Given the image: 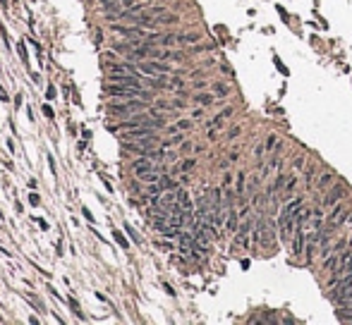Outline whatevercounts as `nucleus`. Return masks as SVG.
<instances>
[{
    "label": "nucleus",
    "instance_id": "nucleus-1",
    "mask_svg": "<svg viewBox=\"0 0 352 325\" xmlns=\"http://www.w3.org/2000/svg\"><path fill=\"white\" fill-rule=\"evenodd\" d=\"M106 94L113 96V98H149V94H144L141 89H135V86H122V84H110L106 89Z\"/></svg>",
    "mask_w": 352,
    "mask_h": 325
},
{
    "label": "nucleus",
    "instance_id": "nucleus-2",
    "mask_svg": "<svg viewBox=\"0 0 352 325\" xmlns=\"http://www.w3.org/2000/svg\"><path fill=\"white\" fill-rule=\"evenodd\" d=\"M345 191H348V189H345V184H343V182H333V184H331V189L326 191L324 199H321V208H331V206H336V203L345 196Z\"/></svg>",
    "mask_w": 352,
    "mask_h": 325
},
{
    "label": "nucleus",
    "instance_id": "nucleus-3",
    "mask_svg": "<svg viewBox=\"0 0 352 325\" xmlns=\"http://www.w3.org/2000/svg\"><path fill=\"white\" fill-rule=\"evenodd\" d=\"M108 79L113 84H122V86H135V89H141L139 84V77L135 72H108Z\"/></svg>",
    "mask_w": 352,
    "mask_h": 325
},
{
    "label": "nucleus",
    "instance_id": "nucleus-4",
    "mask_svg": "<svg viewBox=\"0 0 352 325\" xmlns=\"http://www.w3.org/2000/svg\"><path fill=\"white\" fill-rule=\"evenodd\" d=\"M249 234H252V220L249 217H244L242 225L237 227V232H235V242H237V246H242V249H249L252 246V242H249Z\"/></svg>",
    "mask_w": 352,
    "mask_h": 325
},
{
    "label": "nucleus",
    "instance_id": "nucleus-5",
    "mask_svg": "<svg viewBox=\"0 0 352 325\" xmlns=\"http://www.w3.org/2000/svg\"><path fill=\"white\" fill-rule=\"evenodd\" d=\"M307 239H309V237H304V222H297L295 237H292V256H302V254H304Z\"/></svg>",
    "mask_w": 352,
    "mask_h": 325
},
{
    "label": "nucleus",
    "instance_id": "nucleus-6",
    "mask_svg": "<svg viewBox=\"0 0 352 325\" xmlns=\"http://www.w3.org/2000/svg\"><path fill=\"white\" fill-rule=\"evenodd\" d=\"M139 101H141V98H132L130 103H122V106H110L108 112H110V115H132V112H139V110L144 108Z\"/></svg>",
    "mask_w": 352,
    "mask_h": 325
},
{
    "label": "nucleus",
    "instance_id": "nucleus-7",
    "mask_svg": "<svg viewBox=\"0 0 352 325\" xmlns=\"http://www.w3.org/2000/svg\"><path fill=\"white\" fill-rule=\"evenodd\" d=\"M146 136H156L153 127H135V129H127L122 134V141H139V139H146Z\"/></svg>",
    "mask_w": 352,
    "mask_h": 325
},
{
    "label": "nucleus",
    "instance_id": "nucleus-8",
    "mask_svg": "<svg viewBox=\"0 0 352 325\" xmlns=\"http://www.w3.org/2000/svg\"><path fill=\"white\" fill-rule=\"evenodd\" d=\"M153 170H158L153 162H151V158H146V156H141L139 161L132 162V172H135L137 177H144L146 172H153Z\"/></svg>",
    "mask_w": 352,
    "mask_h": 325
},
{
    "label": "nucleus",
    "instance_id": "nucleus-9",
    "mask_svg": "<svg viewBox=\"0 0 352 325\" xmlns=\"http://www.w3.org/2000/svg\"><path fill=\"white\" fill-rule=\"evenodd\" d=\"M240 213L235 211V206H230V208H225V230H228V234H235L237 232V227H240Z\"/></svg>",
    "mask_w": 352,
    "mask_h": 325
},
{
    "label": "nucleus",
    "instance_id": "nucleus-10",
    "mask_svg": "<svg viewBox=\"0 0 352 325\" xmlns=\"http://www.w3.org/2000/svg\"><path fill=\"white\" fill-rule=\"evenodd\" d=\"M333 182H336V172H324L321 177H316V184H314V187L319 191H324V189H328Z\"/></svg>",
    "mask_w": 352,
    "mask_h": 325
},
{
    "label": "nucleus",
    "instance_id": "nucleus-11",
    "mask_svg": "<svg viewBox=\"0 0 352 325\" xmlns=\"http://www.w3.org/2000/svg\"><path fill=\"white\" fill-rule=\"evenodd\" d=\"M177 203H180V206H182L185 211H190V213L194 211V203H192L190 194H187L185 189H177Z\"/></svg>",
    "mask_w": 352,
    "mask_h": 325
},
{
    "label": "nucleus",
    "instance_id": "nucleus-12",
    "mask_svg": "<svg viewBox=\"0 0 352 325\" xmlns=\"http://www.w3.org/2000/svg\"><path fill=\"white\" fill-rule=\"evenodd\" d=\"M312 184H316V165H314V162L304 167V187L312 189Z\"/></svg>",
    "mask_w": 352,
    "mask_h": 325
},
{
    "label": "nucleus",
    "instance_id": "nucleus-13",
    "mask_svg": "<svg viewBox=\"0 0 352 325\" xmlns=\"http://www.w3.org/2000/svg\"><path fill=\"white\" fill-rule=\"evenodd\" d=\"M232 115V108H225V110H220V112H218L216 117H213V120H209L206 122V127H220V124H223V120H225V117H230Z\"/></svg>",
    "mask_w": 352,
    "mask_h": 325
},
{
    "label": "nucleus",
    "instance_id": "nucleus-14",
    "mask_svg": "<svg viewBox=\"0 0 352 325\" xmlns=\"http://www.w3.org/2000/svg\"><path fill=\"white\" fill-rule=\"evenodd\" d=\"M213 101H216V94H197L194 96V103H199L202 108H209Z\"/></svg>",
    "mask_w": 352,
    "mask_h": 325
},
{
    "label": "nucleus",
    "instance_id": "nucleus-15",
    "mask_svg": "<svg viewBox=\"0 0 352 325\" xmlns=\"http://www.w3.org/2000/svg\"><path fill=\"white\" fill-rule=\"evenodd\" d=\"M287 177H290V175H283V172L278 170V172H276V179H273V191L285 189V184H287Z\"/></svg>",
    "mask_w": 352,
    "mask_h": 325
},
{
    "label": "nucleus",
    "instance_id": "nucleus-16",
    "mask_svg": "<svg viewBox=\"0 0 352 325\" xmlns=\"http://www.w3.org/2000/svg\"><path fill=\"white\" fill-rule=\"evenodd\" d=\"M264 153H266V146L264 144H257V149H254V162H257V167H264Z\"/></svg>",
    "mask_w": 352,
    "mask_h": 325
},
{
    "label": "nucleus",
    "instance_id": "nucleus-17",
    "mask_svg": "<svg viewBox=\"0 0 352 325\" xmlns=\"http://www.w3.org/2000/svg\"><path fill=\"white\" fill-rule=\"evenodd\" d=\"M338 268V254H331L324 258V271H336Z\"/></svg>",
    "mask_w": 352,
    "mask_h": 325
},
{
    "label": "nucleus",
    "instance_id": "nucleus-18",
    "mask_svg": "<svg viewBox=\"0 0 352 325\" xmlns=\"http://www.w3.org/2000/svg\"><path fill=\"white\" fill-rule=\"evenodd\" d=\"M161 187H163V189H165V191H175V189H180V187H177V182H175V179H170V177H168V175H163V177H161Z\"/></svg>",
    "mask_w": 352,
    "mask_h": 325
},
{
    "label": "nucleus",
    "instance_id": "nucleus-19",
    "mask_svg": "<svg viewBox=\"0 0 352 325\" xmlns=\"http://www.w3.org/2000/svg\"><path fill=\"white\" fill-rule=\"evenodd\" d=\"M213 94L220 96V98H225V96L230 94V86H228V84H220V81H218V84H213Z\"/></svg>",
    "mask_w": 352,
    "mask_h": 325
},
{
    "label": "nucleus",
    "instance_id": "nucleus-20",
    "mask_svg": "<svg viewBox=\"0 0 352 325\" xmlns=\"http://www.w3.org/2000/svg\"><path fill=\"white\" fill-rule=\"evenodd\" d=\"M348 242H350V239H345V237H343V239H338V242L333 244V246H331L328 251H331V254H340L343 249H348Z\"/></svg>",
    "mask_w": 352,
    "mask_h": 325
},
{
    "label": "nucleus",
    "instance_id": "nucleus-21",
    "mask_svg": "<svg viewBox=\"0 0 352 325\" xmlns=\"http://www.w3.org/2000/svg\"><path fill=\"white\" fill-rule=\"evenodd\" d=\"M180 141H185V139H182V134L177 132V134H175V136H170L168 141H163V149H173V146H177Z\"/></svg>",
    "mask_w": 352,
    "mask_h": 325
},
{
    "label": "nucleus",
    "instance_id": "nucleus-22",
    "mask_svg": "<svg viewBox=\"0 0 352 325\" xmlns=\"http://www.w3.org/2000/svg\"><path fill=\"white\" fill-rule=\"evenodd\" d=\"M199 41V34H180L177 36V43H197Z\"/></svg>",
    "mask_w": 352,
    "mask_h": 325
},
{
    "label": "nucleus",
    "instance_id": "nucleus-23",
    "mask_svg": "<svg viewBox=\"0 0 352 325\" xmlns=\"http://www.w3.org/2000/svg\"><path fill=\"white\" fill-rule=\"evenodd\" d=\"M297 184H299V179L295 175H290L287 177V184H285V194H292V191L297 189Z\"/></svg>",
    "mask_w": 352,
    "mask_h": 325
},
{
    "label": "nucleus",
    "instance_id": "nucleus-24",
    "mask_svg": "<svg viewBox=\"0 0 352 325\" xmlns=\"http://www.w3.org/2000/svg\"><path fill=\"white\" fill-rule=\"evenodd\" d=\"M158 43H161V46H173V43H177V36L175 34H161Z\"/></svg>",
    "mask_w": 352,
    "mask_h": 325
},
{
    "label": "nucleus",
    "instance_id": "nucleus-25",
    "mask_svg": "<svg viewBox=\"0 0 352 325\" xmlns=\"http://www.w3.org/2000/svg\"><path fill=\"white\" fill-rule=\"evenodd\" d=\"M156 22H158V24H175L177 17H175V14H165V12H163V14H158V19H156Z\"/></svg>",
    "mask_w": 352,
    "mask_h": 325
},
{
    "label": "nucleus",
    "instance_id": "nucleus-26",
    "mask_svg": "<svg viewBox=\"0 0 352 325\" xmlns=\"http://www.w3.org/2000/svg\"><path fill=\"white\" fill-rule=\"evenodd\" d=\"M118 2H122V0H101V10L110 12V10H115V7H118Z\"/></svg>",
    "mask_w": 352,
    "mask_h": 325
},
{
    "label": "nucleus",
    "instance_id": "nucleus-27",
    "mask_svg": "<svg viewBox=\"0 0 352 325\" xmlns=\"http://www.w3.org/2000/svg\"><path fill=\"white\" fill-rule=\"evenodd\" d=\"M292 167H295V170H304V167H307V158H304V156H295V158H292Z\"/></svg>",
    "mask_w": 352,
    "mask_h": 325
},
{
    "label": "nucleus",
    "instance_id": "nucleus-28",
    "mask_svg": "<svg viewBox=\"0 0 352 325\" xmlns=\"http://www.w3.org/2000/svg\"><path fill=\"white\" fill-rule=\"evenodd\" d=\"M264 146H266V151H269V153H273V149L278 146V136L269 134V136H266V144H264Z\"/></svg>",
    "mask_w": 352,
    "mask_h": 325
},
{
    "label": "nucleus",
    "instance_id": "nucleus-29",
    "mask_svg": "<svg viewBox=\"0 0 352 325\" xmlns=\"http://www.w3.org/2000/svg\"><path fill=\"white\" fill-rule=\"evenodd\" d=\"M190 127H192L190 120H180V122H177V127H173L170 132H185V129H190Z\"/></svg>",
    "mask_w": 352,
    "mask_h": 325
},
{
    "label": "nucleus",
    "instance_id": "nucleus-30",
    "mask_svg": "<svg viewBox=\"0 0 352 325\" xmlns=\"http://www.w3.org/2000/svg\"><path fill=\"white\" fill-rule=\"evenodd\" d=\"M194 165H197V161H194V158H187V161L182 162V165H180V170H182V172H190L192 167H194Z\"/></svg>",
    "mask_w": 352,
    "mask_h": 325
},
{
    "label": "nucleus",
    "instance_id": "nucleus-31",
    "mask_svg": "<svg viewBox=\"0 0 352 325\" xmlns=\"http://www.w3.org/2000/svg\"><path fill=\"white\" fill-rule=\"evenodd\" d=\"M170 86H173V89H180V91H182V86H185V81H182V79H177V77H175Z\"/></svg>",
    "mask_w": 352,
    "mask_h": 325
},
{
    "label": "nucleus",
    "instance_id": "nucleus-32",
    "mask_svg": "<svg viewBox=\"0 0 352 325\" xmlns=\"http://www.w3.org/2000/svg\"><path fill=\"white\" fill-rule=\"evenodd\" d=\"M242 134V129H240V127H232L230 132H228V136H230V139H235V136H240Z\"/></svg>",
    "mask_w": 352,
    "mask_h": 325
},
{
    "label": "nucleus",
    "instance_id": "nucleus-33",
    "mask_svg": "<svg viewBox=\"0 0 352 325\" xmlns=\"http://www.w3.org/2000/svg\"><path fill=\"white\" fill-rule=\"evenodd\" d=\"M165 12V7H161V5H158V7H151V14H153V17H158V14H163Z\"/></svg>",
    "mask_w": 352,
    "mask_h": 325
},
{
    "label": "nucleus",
    "instance_id": "nucleus-34",
    "mask_svg": "<svg viewBox=\"0 0 352 325\" xmlns=\"http://www.w3.org/2000/svg\"><path fill=\"white\" fill-rule=\"evenodd\" d=\"M232 184V175H225L223 177V187H230Z\"/></svg>",
    "mask_w": 352,
    "mask_h": 325
},
{
    "label": "nucleus",
    "instance_id": "nucleus-35",
    "mask_svg": "<svg viewBox=\"0 0 352 325\" xmlns=\"http://www.w3.org/2000/svg\"><path fill=\"white\" fill-rule=\"evenodd\" d=\"M194 89H199V91L206 89V81H194Z\"/></svg>",
    "mask_w": 352,
    "mask_h": 325
},
{
    "label": "nucleus",
    "instance_id": "nucleus-36",
    "mask_svg": "<svg viewBox=\"0 0 352 325\" xmlns=\"http://www.w3.org/2000/svg\"><path fill=\"white\" fill-rule=\"evenodd\" d=\"M182 151H185V153H187V151H192V144H190V141H185V144H182Z\"/></svg>",
    "mask_w": 352,
    "mask_h": 325
},
{
    "label": "nucleus",
    "instance_id": "nucleus-37",
    "mask_svg": "<svg viewBox=\"0 0 352 325\" xmlns=\"http://www.w3.org/2000/svg\"><path fill=\"white\" fill-rule=\"evenodd\" d=\"M122 2H125V5H135V0H122Z\"/></svg>",
    "mask_w": 352,
    "mask_h": 325
}]
</instances>
